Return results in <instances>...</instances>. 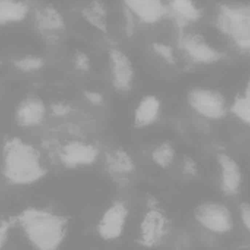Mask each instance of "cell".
I'll return each instance as SVG.
<instances>
[{"label": "cell", "instance_id": "obj_1", "mask_svg": "<svg viewBox=\"0 0 250 250\" xmlns=\"http://www.w3.org/2000/svg\"><path fill=\"white\" fill-rule=\"evenodd\" d=\"M3 173L16 185H29L41 180L46 170L38 151L19 138L8 139L3 149Z\"/></svg>", "mask_w": 250, "mask_h": 250}, {"label": "cell", "instance_id": "obj_2", "mask_svg": "<svg viewBox=\"0 0 250 250\" xmlns=\"http://www.w3.org/2000/svg\"><path fill=\"white\" fill-rule=\"evenodd\" d=\"M19 219L29 242L38 249H57L65 237L67 220L54 213L29 208Z\"/></svg>", "mask_w": 250, "mask_h": 250}, {"label": "cell", "instance_id": "obj_3", "mask_svg": "<svg viewBox=\"0 0 250 250\" xmlns=\"http://www.w3.org/2000/svg\"><path fill=\"white\" fill-rule=\"evenodd\" d=\"M216 22L221 32L236 46L250 50V4H222Z\"/></svg>", "mask_w": 250, "mask_h": 250}, {"label": "cell", "instance_id": "obj_4", "mask_svg": "<svg viewBox=\"0 0 250 250\" xmlns=\"http://www.w3.org/2000/svg\"><path fill=\"white\" fill-rule=\"evenodd\" d=\"M190 107L203 117L220 120L226 116L227 105L220 92L207 88H194L188 93Z\"/></svg>", "mask_w": 250, "mask_h": 250}, {"label": "cell", "instance_id": "obj_5", "mask_svg": "<svg viewBox=\"0 0 250 250\" xmlns=\"http://www.w3.org/2000/svg\"><path fill=\"white\" fill-rule=\"evenodd\" d=\"M178 44L187 57L197 64H213L223 57L220 51L198 34L182 32L178 38Z\"/></svg>", "mask_w": 250, "mask_h": 250}, {"label": "cell", "instance_id": "obj_6", "mask_svg": "<svg viewBox=\"0 0 250 250\" xmlns=\"http://www.w3.org/2000/svg\"><path fill=\"white\" fill-rule=\"evenodd\" d=\"M197 221L207 230L215 233H228L233 227V219L229 208L219 203H204L194 212Z\"/></svg>", "mask_w": 250, "mask_h": 250}, {"label": "cell", "instance_id": "obj_7", "mask_svg": "<svg viewBox=\"0 0 250 250\" xmlns=\"http://www.w3.org/2000/svg\"><path fill=\"white\" fill-rule=\"evenodd\" d=\"M168 229L166 216L157 210L151 208L146 214L141 226L140 245L146 248L157 246L163 241Z\"/></svg>", "mask_w": 250, "mask_h": 250}, {"label": "cell", "instance_id": "obj_8", "mask_svg": "<svg viewBox=\"0 0 250 250\" xmlns=\"http://www.w3.org/2000/svg\"><path fill=\"white\" fill-rule=\"evenodd\" d=\"M110 68L114 88L120 92H127L132 88L134 70L129 57L117 48L109 51Z\"/></svg>", "mask_w": 250, "mask_h": 250}, {"label": "cell", "instance_id": "obj_9", "mask_svg": "<svg viewBox=\"0 0 250 250\" xmlns=\"http://www.w3.org/2000/svg\"><path fill=\"white\" fill-rule=\"evenodd\" d=\"M127 215V208L124 203H114L104 213L98 224V233L101 237L106 241L120 237L124 230Z\"/></svg>", "mask_w": 250, "mask_h": 250}, {"label": "cell", "instance_id": "obj_10", "mask_svg": "<svg viewBox=\"0 0 250 250\" xmlns=\"http://www.w3.org/2000/svg\"><path fill=\"white\" fill-rule=\"evenodd\" d=\"M98 156V149L94 145L75 141L63 147L60 159L65 167L74 168L92 164L96 161Z\"/></svg>", "mask_w": 250, "mask_h": 250}, {"label": "cell", "instance_id": "obj_11", "mask_svg": "<svg viewBox=\"0 0 250 250\" xmlns=\"http://www.w3.org/2000/svg\"><path fill=\"white\" fill-rule=\"evenodd\" d=\"M35 23L40 34L48 40L57 39L65 26L61 13L50 5L42 6L37 9Z\"/></svg>", "mask_w": 250, "mask_h": 250}, {"label": "cell", "instance_id": "obj_12", "mask_svg": "<svg viewBox=\"0 0 250 250\" xmlns=\"http://www.w3.org/2000/svg\"><path fill=\"white\" fill-rule=\"evenodd\" d=\"M217 161L221 170L220 188L227 196H235L239 193L242 185V172L234 159L226 153L217 154Z\"/></svg>", "mask_w": 250, "mask_h": 250}, {"label": "cell", "instance_id": "obj_13", "mask_svg": "<svg viewBox=\"0 0 250 250\" xmlns=\"http://www.w3.org/2000/svg\"><path fill=\"white\" fill-rule=\"evenodd\" d=\"M132 14L148 24L157 23L166 13V6L162 0H123Z\"/></svg>", "mask_w": 250, "mask_h": 250}, {"label": "cell", "instance_id": "obj_14", "mask_svg": "<svg viewBox=\"0 0 250 250\" xmlns=\"http://www.w3.org/2000/svg\"><path fill=\"white\" fill-rule=\"evenodd\" d=\"M46 109L39 98H29L23 100L16 110L18 124L23 127H33L42 123Z\"/></svg>", "mask_w": 250, "mask_h": 250}, {"label": "cell", "instance_id": "obj_15", "mask_svg": "<svg viewBox=\"0 0 250 250\" xmlns=\"http://www.w3.org/2000/svg\"><path fill=\"white\" fill-rule=\"evenodd\" d=\"M29 12V5L21 0H0V25L23 22Z\"/></svg>", "mask_w": 250, "mask_h": 250}, {"label": "cell", "instance_id": "obj_16", "mask_svg": "<svg viewBox=\"0 0 250 250\" xmlns=\"http://www.w3.org/2000/svg\"><path fill=\"white\" fill-rule=\"evenodd\" d=\"M160 103L154 95L144 97L138 104L135 113V125L136 127L143 128L152 124L160 113Z\"/></svg>", "mask_w": 250, "mask_h": 250}, {"label": "cell", "instance_id": "obj_17", "mask_svg": "<svg viewBox=\"0 0 250 250\" xmlns=\"http://www.w3.org/2000/svg\"><path fill=\"white\" fill-rule=\"evenodd\" d=\"M105 168L112 175H126L135 170L130 156L123 149H114L105 155Z\"/></svg>", "mask_w": 250, "mask_h": 250}, {"label": "cell", "instance_id": "obj_18", "mask_svg": "<svg viewBox=\"0 0 250 250\" xmlns=\"http://www.w3.org/2000/svg\"><path fill=\"white\" fill-rule=\"evenodd\" d=\"M170 7L178 23L182 26L195 23L201 19V10L193 0H170Z\"/></svg>", "mask_w": 250, "mask_h": 250}, {"label": "cell", "instance_id": "obj_19", "mask_svg": "<svg viewBox=\"0 0 250 250\" xmlns=\"http://www.w3.org/2000/svg\"><path fill=\"white\" fill-rule=\"evenodd\" d=\"M83 19L102 32H107V13L105 6L99 0H93L82 11Z\"/></svg>", "mask_w": 250, "mask_h": 250}, {"label": "cell", "instance_id": "obj_20", "mask_svg": "<svg viewBox=\"0 0 250 250\" xmlns=\"http://www.w3.org/2000/svg\"><path fill=\"white\" fill-rule=\"evenodd\" d=\"M231 112L239 120L250 126V79L243 92L235 98Z\"/></svg>", "mask_w": 250, "mask_h": 250}, {"label": "cell", "instance_id": "obj_21", "mask_svg": "<svg viewBox=\"0 0 250 250\" xmlns=\"http://www.w3.org/2000/svg\"><path fill=\"white\" fill-rule=\"evenodd\" d=\"M152 160L163 168H167L171 165L175 158V151L170 143L164 142L153 151Z\"/></svg>", "mask_w": 250, "mask_h": 250}, {"label": "cell", "instance_id": "obj_22", "mask_svg": "<svg viewBox=\"0 0 250 250\" xmlns=\"http://www.w3.org/2000/svg\"><path fill=\"white\" fill-rule=\"evenodd\" d=\"M13 66L23 73H33L41 70L45 61L43 58L36 55H26L13 60Z\"/></svg>", "mask_w": 250, "mask_h": 250}, {"label": "cell", "instance_id": "obj_23", "mask_svg": "<svg viewBox=\"0 0 250 250\" xmlns=\"http://www.w3.org/2000/svg\"><path fill=\"white\" fill-rule=\"evenodd\" d=\"M154 52L159 57H161L165 62L170 65L176 63V57L173 48L163 43H154L151 45Z\"/></svg>", "mask_w": 250, "mask_h": 250}, {"label": "cell", "instance_id": "obj_24", "mask_svg": "<svg viewBox=\"0 0 250 250\" xmlns=\"http://www.w3.org/2000/svg\"><path fill=\"white\" fill-rule=\"evenodd\" d=\"M74 65L79 71L86 72L90 69V60L85 53L78 52L75 55Z\"/></svg>", "mask_w": 250, "mask_h": 250}, {"label": "cell", "instance_id": "obj_25", "mask_svg": "<svg viewBox=\"0 0 250 250\" xmlns=\"http://www.w3.org/2000/svg\"><path fill=\"white\" fill-rule=\"evenodd\" d=\"M241 219L246 228L250 232V204L244 202L239 207Z\"/></svg>", "mask_w": 250, "mask_h": 250}, {"label": "cell", "instance_id": "obj_26", "mask_svg": "<svg viewBox=\"0 0 250 250\" xmlns=\"http://www.w3.org/2000/svg\"><path fill=\"white\" fill-rule=\"evenodd\" d=\"M182 169H183L184 173L186 175H189V176H195L198 171L196 163L189 157H186L184 159Z\"/></svg>", "mask_w": 250, "mask_h": 250}, {"label": "cell", "instance_id": "obj_27", "mask_svg": "<svg viewBox=\"0 0 250 250\" xmlns=\"http://www.w3.org/2000/svg\"><path fill=\"white\" fill-rule=\"evenodd\" d=\"M84 96L89 102L94 105H101L104 102V96L100 92L95 91H85Z\"/></svg>", "mask_w": 250, "mask_h": 250}, {"label": "cell", "instance_id": "obj_28", "mask_svg": "<svg viewBox=\"0 0 250 250\" xmlns=\"http://www.w3.org/2000/svg\"><path fill=\"white\" fill-rule=\"evenodd\" d=\"M52 111L56 115L64 116L70 113V107L64 103H57L52 106Z\"/></svg>", "mask_w": 250, "mask_h": 250}, {"label": "cell", "instance_id": "obj_29", "mask_svg": "<svg viewBox=\"0 0 250 250\" xmlns=\"http://www.w3.org/2000/svg\"><path fill=\"white\" fill-rule=\"evenodd\" d=\"M8 225L5 222H0V248L4 243L7 236Z\"/></svg>", "mask_w": 250, "mask_h": 250}]
</instances>
